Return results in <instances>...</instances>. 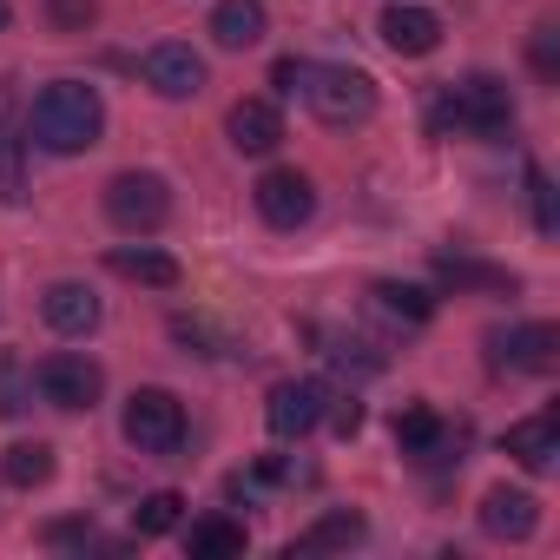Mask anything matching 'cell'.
I'll use <instances>...</instances> for the list:
<instances>
[{"label": "cell", "instance_id": "cell-1", "mask_svg": "<svg viewBox=\"0 0 560 560\" xmlns=\"http://www.w3.org/2000/svg\"><path fill=\"white\" fill-rule=\"evenodd\" d=\"M27 132H34L40 152H60V159L93 152L100 132H106V100H100V86H86V80H54V86H40Z\"/></svg>", "mask_w": 560, "mask_h": 560}, {"label": "cell", "instance_id": "cell-2", "mask_svg": "<svg viewBox=\"0 0 560 560\" xmlns=\"http://www.w3.org/2000/svg\"><path fill=\"white\" fill-rule=\"evenodd\" d=\"M304 106L324 119V126H363L376 113V80L363 67H330V60H304V80H298Z\"/></svg>", "mask_w": 560, "mask_h": 560}, {"label": "cell", "instance_id": "cell-3", "mask_svg": "<svg viewBox=\"0 0 560 560\" xmlns=\"http://www.w3.org/2000/svg\"><path fill=\"white\" fill-rule=\"evenodd\" d=\"M119 429H126V442H132L139 455H159V462H165V455L185 448V402H178L172 389H132Z\"/></svg>", "mask_w": 560, "mask_h": 560}, {"label": "cell", "instance_id": "cell-4", "mask_svg": "<svg viewBox=\"0 0 560 560\" xmlns=\"http://www.w3.org/2000/svg\"><path fill=\"white\" fill-rule=\"evenodd\" d=\"M106 218H113L119 231L145 237V231H159V224L172 218V185H165L159 172H119V178L106 185Z\"/></svg>", "mask_w": 560, "mask_h": 560}, {"label": "cell", "instance_id": "cell-5", "mask_svg": "<svg viewBox=\"0 0 560 560\" xmlns=\"http://www.w3.org/2000/svg\"><path fill=\"white\" fill-rule=\"evenodd\" d=\"M34 389H40V402H54V409H67V416H86V409L106 396V370H100L93 357H80V350H60V357H47V363L34 370Z\"/></svg>", "mask_w": 560, "mask_h": 560}, {"label": "cell", "instance_id": "cell-6", "mask_svg": "<svg viewBox=\"0 0 560 560\" xmlns=\"http://www.w3.org/2000/svg\"><path fill=\"white\" fill-rule=\"evenodd\" d=\"M448 119L462 132H481V139H501L514 126V100L494 73H468L462 86H448Z\"/></svg>", "mask_w": 560, "mask_h": 560}, {"label": "cell", "instance_id": "cell-7", "mask_svg": "<svg viewBox=\"0 0 560 560\" xmlns=\"http://www.w3.org/2000/svg\"><path fill=\"white\" fill-rule=\"evenodd\" d=\"M250 198H257V218H264L270 231H298V224H311V211H317V185H311L304 172H291V165L264 172V178L250 185Z\"/></svg>", "mask_w": 560, "mask_h": 560}, {"label": "cell", "instance_id": "cell-8", "mask_svg": "<svg viewBox=\"0 0 560 560\" xmlns=\"http://www.w3.org/2000/svg\"><path fill=\"white\" fill-rule=\"evenodd\" d=\"M324 409H330V389H324L317 376H298V383H277V389H270V402H264V422H270V435L304 442V435L324 422Z\"/></svg>", "mask_w": 560, "mask_h": 560}, {"label": "cell", "instance_id": "cell-9", "mask_svg": "<svg viewBox=\"0 0 560 560\" xmlns=\"http://www.w3.org/2000/svg\"><path fill=\"white\" fill-rule=\"evenodd\" d=\"M139 73H145V86L159 100H198L205 93V60L185 40H152L145 60H139Z\"/></svg>", "mask_w": 560, "mask_h": 560}, {"label": "cell", "instance_id": "cell-10", "mask_svg": "<svg viewBox=\"0 0 560 560\" xmlns=\"http://www.w3.org/2000/svg\"><path fill=\"white\" fill-rule=\"evenodd\" d=\"M494 363L501 370H521V376H553L560 370V330L553 324H521L508 337H488Z\"/></svg>", "mask_w": 560, "mask_h": 560}, {"label": "cell", "instance_id": "cell-11", "mask_svg": "<svg viewBox=\"0 0 560 560\" xmlns=\"http://www.w3.org/2000/svg\"><path fill=\"white\" fill-rule=\"evenodd\" d=\"M224 132L244 159H270L277 145H284V113H277V100H237L224 113Z\"/></svg>", "mask_w": 560, "mask_h": 560}, {"label": "cell", "instance_id": "cell-12", "mask_svg": "<svg viewBox=\"0 0 560 560\" xmlns=\"http://www.w3.org/2000/svg\"><path fill=\"white\" fill-rule=\"evenodd\" d=\"M383 47L402 54V60H422L442 47V14L435 8H416V0H396V8L383 14Z\"/></svg>", "mask_w": 560, "mask_h": 560}, {"label": "cell", "instance_id": "cell-13", "mask_svg": "<svg viewBox=\"0 0 560 560\" xmlns=\"http://www.w3.org/2000/svg\"><path fill=\"white\" fill-rule=\"evenodd\" d=\"M534 527H540V501L527 488H508L501 481V488L481 494V534L488 540H527Z\"/></svg>", "mask_w": 560, "mask_h": 560}, {"label": "cell", "instance_id": "cell-14", "mask_svg": "<svg viewBox=\"0 0 560 560\" xmlns=\"http://www.w3.org/2000/svg\"><path fill=\"white\" fill-rule=\"evenodd\" d=\"M40 317L60 337H93L100 330V298H93V284H73V277H67V284H47Z\"/></svg>", "mask_w": 560, "mask_h": 560}, {"label": "cell", "instance_id": "cell-15", "mask_svg": "<svg viewBox=\"0 0 560 560\" xmlns=\"http://www.w3.org/2000/svg\"><path fill=\"white\" fill-rule=\"evenodd\" d=\"M264 34H270L264 0H218V8H211V40H218L224 54H250Z\"/></svg>", "mask_w": 560, "mask_h": 560}, {"label": "cell", "instance_id": "cell-16", "mask_svg": "<svg viewBox=\"0 0 560 560\" xmlns=\"http://www.w3.org/2000/svg\"><path fill=\"white\" fill-rule=\"evenodd\" d=\"M435 277L455 291H488V298H514L521 277L508 264H481V257H455V250H435Z\"/></svg>", "mask_w": 560, "mask_h": 560}, {"label": "cell", "instance_id": "cell-17", "mask_svg": "<svg viewBox=\"0 0 560 560\" xmlns=\"http://www.w3.org/2000/svg\"><path fill=\"white\" fill-rule=\"evenodd\" d=\"M396 442H402V455H416V462H448L455 429H448L429 402H409V409H396Z\"/></svg>", "mask_w": 560, "mask_h": 560}, {"label": "cell", "instance_id": "cell-18", "mask_svg": "<svg viewBox=\"0 0 560 560\" xmlns=\"http://www.w3.org/2000/svg\"><path fill=\"white\" fill-rule=\"evenodd\" d=\"M501 448H508L527 475H547V468L560 462V422H553V416H527V422H514V429L501 435Z\"/></svg>", "mask_w": 560, "mask_h": 560}, {"label": "cell", "instance_id": "cell-19", "mask_svg": "<svg viewBox=\"0 0 560 560\" xmlns=\"http://www.w3.org/2000/svg\"><path fill=\"white\" fill-rule=\"evenodd\" d=\"M363 514H350V508H337V514H317L298 540H291V553H350V547H363Z\"/></svg>", "mask_w": 560, "mask_h": 560}, {"label": "cell", "instance_id": "cell-20", "mask_svg": "<svg viewBox=\"0 0 560 560\" xmlns=\"http://www.w3.org/2000/svg\"><path fill=\"white\" fill-rule=\"evenodd\" d=\"M106 264H113L119 277H132V284H152V291H172V284H178V257H165V250H152V244H119Z\"/></svg>", "mask_w": 560, "mask_h": 560}, {"label": "cell", "instance_id": "cell-21", "mask_svg": "<svg viewBox=\"0 0 560 560\" xmlns=\"http://www.w3.org/2000/svg\"><path fill=\"white\" fill-rule=\"evenodd\" d=\"M185 553H191V560H231V553H244V521H231V514H205V521H191Z\"/></svg>", "mask_w": 560, "mask_h": 560}, {"label": "cell", "instance_id": "cell-22", "mask_svg": "<svg viewBox=\"0 0 560 560\" xmlns=\"http://www.w3.org/2000/svg\"><path fill=\"white\" fill-rule=\"evenodd\" d=\"M370 298H376V311H389L402 330H422V324L435 317V298H429L422 284H396V277H383V284H376Z\"/></svg>", "mask_w": 560, "mask_h": 560}, {"label": "cell", "instance_id": "cell-23", "mask_svg": "<svg viewBox=\"0 0 560 560\" xmlns=\"http://www.w3.org/2000/svg\"><path fill=\"white\" fill-rule=\"evenodd\" d=\"M0 481H8V488H40V481H54V442H14L8 455H0Z\"/></svg>", "mask_w": 560, "mask_h": 560}, {"label": "cell", "instance_id": "cell-24", "mask_svg": "<svg viewBox=\"0 0 560 560\" xmlns=\"http://www.w3.org/2000/svg\"><path fill=\"white\" fill-rule=\"evenodd\" d=\"M178 521H185V494H172V488H159V494H145V501L132 508V534H139V540L172 534Z\"/></svg>", "mask_w": 560, "mask_h": 560}, {"label": "cell", "instance_id": "cell-25", "mask_svg": "<svg viewBox=\"0 0 560 560\" xmlns=\"http://www.w3.org/2000/svg\"><path fill=\"white\" fill-rule=\"evenodd\" d=\"M0 198H8V205L27 198V145L14 132H0Z\"/></svg>", "mask_w": 560, "mask_h": 560}, {"label": "cell", "instance_id": "cell-26", "mask_svg": "<svg viewBox=\"0 0 560 560\" xmlns=\"http://www.w3.org/2000/svg\"><path fill=\"white\" fill-rule=\"evenodd\" d=\"M324 357H330L337 370H357V376H376V370H383L376 343H363V337H324Z\"/></svg>", "mask_w": 560, "mask_h": 560}, {"label": "cell", "instance_id": "cell-27", "mask_svg": "<svg viewBox=\"0 0 560 560\" xmlns=\"http://www.w3.org/2000/svg\"><path fill=\"white\" fill-rule=\"evenodd\" d=\"M0 416H27V363L14 350L0 357Z\"/></svg>", "mask_w": 560, "mask_h": 560}, {"label": "cell", "instance_id": "cell-28", "mask_svg": "<svg viewBox=\"0 0 560 560\" xmlns=\"http://www.w3.org/2000/svg\"><path fill=\"white\" fill-rule=\"evenodd\" d=\"M527 205H534V231L553 237V231H560V211H553V185H547L540 165H527Z\"/></svg>", "mask_w": 560, "mask_h": 560}, {"label": "cell", "instance_id": "cell-29", "mask_svg": "<svg viewBox=\"0 0 560 560\" xmlns=\"http://www.w3.org/2000/svg\"><path fill=\"white\" fill-rule=\"evenodd\" d=\"M40 540L47 547H100L93 521H54V527H40Z\"/></svg>", "mask_w": 560, "mask_h": 560}, {"label": "cell", "instance_id": "cell-30", "mask_svg": "<svg viewBox=\"0 0 560 560\" xmlns=\"http://www.w3.org/2000/svg\"><path fill=\"white\" fill-rule=\"evenodd\" d=\"M47 8H54V21H60L67 34H86V27H93V14H100L93 0H47Z\"/></svg>", "mask_w": 560, "mask_h": 560}, {"label": "cell", "instance_id": "cell-31", "mask_svg": "<svg viewBox=\"0 0 560 560\" xmlns=\"http://www.w3.org/2000/svg\"><path fill=\"white\" fill-rule=\"evenodd\" d=\"M324 416L337 422V435H357V429H363V402H357V396H330Z\"/></svg>", "mask_w": 560, "mask_h": 560}, {"label": "cell", "instance_id": "cell-32", "mask_svg": "<svg viewBox=\"0 0 560 560\" xmlns=\"http://www.w3.org/2000/svg\"><path fill=\"white\" fill-rule=\"evenodd\" d=\"M553 67H560V60H553V27H540V34H534V73L553 80Z\"/></svg>", "mask_w": 560, "mask_h": 560}, {"label": "cell", "instance_id": "cell-33", "mask_svg": "<svg viewBox=\"0 0 560 560\" xmlns=\"http://www.w3.org/2000/svg\"><path fill=\"white\" fill-rule=\"evenodd\" d=\"M298 80H304V60H277V67H270V86H277V93H298Z\"/></svg>", "mask_w": 560, "mask_h": 560}, {"label": "cell", "instance_id": "cell-34", "mask_svg": "<svg viewBox=\"0 0 560 560\" xmlns=\"http://www.w3.org/2000/svg\"><path fill=\"white\" fill-rule=\"evenodd\" d=\"M0 27H8V0H0Z\"/></svg>", "mask_w": 560, "mask_h": 560}]
</instances>
